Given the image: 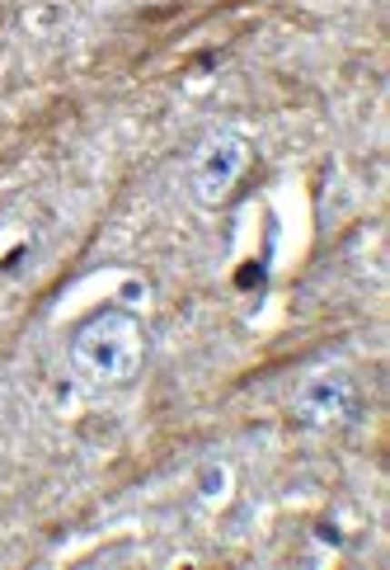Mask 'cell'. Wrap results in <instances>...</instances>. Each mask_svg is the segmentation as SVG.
I'll use <instances>...</instances> for the list:
<instances>
[{
	"instance_id": "cell-1",
	"label": "cell",
	"mask_w": 390,
	"mask_h": 570,
	"mask_svg": "<svg viewBox=\"0 0 390 570\" xmlns=\"http://www.w3.org/2000/svg\"><path fill=\"white\" fill-rule=\"evenodd\" d=\"M142 359H146V331L123 307H104L90 321H80L66 344V363L85 387H123L142 372Z\"/></svg>"
},
{
	"instance_id": "cell-2",
	"label": "cell",
	"mask_w": 390,
	"mask_h": 570,
	"mask_svg": "<svg viewBox=\"0 0 390 570\" xmlns=\"http://www.w3.org/2000/svg\"><path fill=\"white\" fill-rule=\"evenodd\" d=\"M245 166H249L245 137H235V132H207V137L198 142V151H193V160H188V194H193V203H203V208L226 203L231 188L245 175Z\"/></svg>"
},
{
	"instance_id": "cell-3",
	"label": "cell",
	"mask_w": 390,
	"mask_h": 570,
	"mask_svg": "<svg viewBox=\"0 0 390 570\" xmlns=\"http://www.w3.org/2000/svg\"><path fill=\"white\" fill-rule=\"evenodd\" d=\"M292 411L301 424H311V429H334V424H348L357 420L362 411V392L348 372H315V377H305L296 401H292Z\"/></svg>"
},
{
	"instance_id": "cell-4",
	"label": "cell",
	"mask_w": 390,
	"mask_h": 570,
	"mask_svg": "<svg viewBox=\"0 0 390 570\" xmlns=\"http://www.w3.org/2000/svg\"><path fill=\"white\" fill-rule=\"evenodd\" d=\"M264 274H268L264 264H245L240 274H235V288H259V283H264Z\"/></svg>"
},
{
	"instance_id": "cell-5",
	"label": "cell",
	"mask_w": 390,
	"mask_h": 570,
	"mask_svg": "<svg viewBox=\"0 0 390 570\" xmlns=\"http://www.w3.org/2000/svg\"><path fill=\"white\" fill-rule=\"evenodd\" d=\"M142 5H151V0H142Z\"/></svg>"
}]
</instances>
